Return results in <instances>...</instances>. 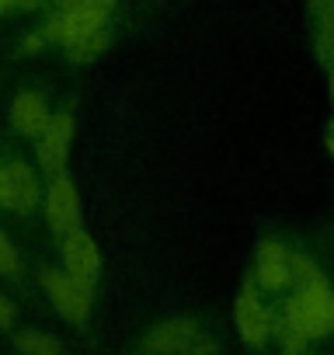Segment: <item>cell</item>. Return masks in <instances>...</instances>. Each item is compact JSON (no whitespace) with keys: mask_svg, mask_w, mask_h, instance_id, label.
<instances>
[{"mask_svg":"<svg viewBox=\"0 0 334 355\" xmlns=\"http://www.w3.org/2000/svg\"><path fill=\"white\" fill-rule=\"evenodd\" d=\"M275 327H289V331L303 334L306 341L327 334L334 327V293H331L327 279L299 286V293L282 310V324H275Z\"/></svg>","mask_w":334,"mask_h":355,"instance_id":"1","label":"cell"},{"mask_svg":"<svg viewBox=\"0 0 334 355\" xmlns=\"http://www.w3.org/2000/svg\"><path fill=\"white\" fill-rule=\"evenodd\" d=\"M115 11V0H60V15H53L42 28L46 42L73 46L77 39L101 32Z\"/></svg>","mask_w":334,"mask_h":355,"instance_id":"2","label":"cell"},{"mask_svg":"<svg viewBox=\"0 0 334 355\" xmlns=\"http://www.w3.org/2000/svg\"><path fill=\"white\" fill-rule=\"evenodd\" d=\"M39 282L46 289V296L53 300V306L60 310L63 320L70 324H84L91 317V286L87 279H73L70 272H56V268H42L39 272Z\"/></svg>","mask_w":334,"mask_h":355,"instance_id":"3","label":"cell"},{"mask_svg":"<svg viewBox=\"0 0 334 355\" xmlns=\"http://www.w3.org/2000/svg\"><path fill=\"white\" fill-rule=\"evenodd\" d=\"M46 223L53 234H70L80 227V199L67 174H53L46 189Z\"/></svg>","mask_w":334,"mask_h":355,"instance_id":"4","label":"cell"},{"mask_svg":"<svg viewBox=\"0 0 334 355\" xmlns=\"http://www.w3.org/2000/svg\"><path fill=\"white\" fill-rule=\"evenodd\" d=\"M272 331H275V317L268 313V306H261L254 282H247L244 293H240V300H237V334H240L244 345L261 348Z\"/></svg>","mask_w":334,"mask_h":355,"instance_id":"5","label":"cell"},{"mask_svg":"<svg viewBox=\"0 0 334 355\" xmlns=\"http://www.w3.org/2000/svg\"><path fill=\"white\" fill-rule=\"evenodd\" d=\"M70 143H73V119L67 112L49 115V122L39 136V167H46L49 174H63Z\"/></svg>","mask_w":334,"mask_h":355,"instance_id":"6","label":"cell"},{"mask_svg":"<svg viewBox=\"0 0 334 355\" xmlns=\"http://www.w3.org/2000/svg\"><path fill=\"white\" fill-rule=\"evenodd\" d=\"M199 327L188 317H171V320H160L146 331L143 338V352L146 355H182L192 341H195Z\"/></svg>","mask_w":334,"mask_h":355,"instance_id":"7","label":"cell"},{"mask_svg":"<svg viewBox=\"0 0 334 355\" xmlns=\"http://www.w3.org/2000/svg\"><path fill=\"white\" fill-rule=\"evenodd\" d=\"M63 265H67V272L73 279H87V282L98 279V272H101V251H98L94 237L84 227L63 234Z\"/></svg>","mask_w":334,"mask_h":355,"instance_id":"8","label":"cell"},{"mask_svg":"<svg viewBox=\"0 0 334 355\" xmlns=\"http://www.w3.org/2000/svg\"><path fill=\"white\" fill-rule=\"evenodd\" d=\"M289 248L282 241H261L258 244V286L268 293H279L292 282V268H289Z\"/></svg>","mask_w":334,"mask_h":355,"instance_id":"9","label":"cell"},{"mask_svg":"<svg viewBox=\"0 0 334 355\" xmlns=\"http://www.w3.org/2000/svg\"><path fill=\"white\" fill-rule=\"evenodd\" d=\"M4 171H8V189H11V209L15 213H32L42 199L35 171L25 160H11V164H4Z\"/></svg>","mask_w":334,"mask_h":355,"instance_id":"10","label":"cell"},{"mask_svg":"<svg viewBox=\"0 0 334 355\" xmlns=\"http://www.w3.org/2000/svg\"><path fill=\"white\" fill-rule=\"evenodd\" d=\"M46 122H49V105H46V98L35 94V91H21V94L15 98V105H11V125H15L21 136H42Z\"/></svg>","mask_w":334,"mask_h":355,"instance_id":"11","label":"cell"},{"mask_svg":"<svg viewBox=\"0 0 334 355\" xmlns=\"http://www.w3.org/2000/svg\"><path fill=\"white\" fill-rule=\"evenodd\" d=\"M15 348L21 355H63V345L46 334V331H18L15 334Z\"/></svg>","mask_w":334,"mask_h":355,"instance_id":"12","label":"cell"},{"mask_svg":"<svg viewBox=\"0 0 334 355\" xmlns=\"http://www.w3.org/2000/svg\"><path fill=\"white\" fill-rule=\"evenodd\" d=\"M67 49H70V60H73V63H91V60H98V56L108 49V35H105V28H101V32H91V35L77 39V42L67 46Z\"/></svg>","mask_w":334,"mask_h":355,"instance_id":"13","label":"cell"},{"mask_svg":"<svg viewBox=\"0 0 334 355\" xmlns=\"http://www.w3.org/2000/svg\"><path fill=\"white\" fill-rule=\"evenodd\" d=\"M289 268H292V282L296 286H310V282H320L324 279V272L317 268V261L306 258V254H292L289 258Z\"/></svg>","mask_w":334,"mask_h":355,"instance_id":"14","label":"cell"},{"mask_svg":"<svg viewBox=\"0 0 334 355\" xmlns=\"http://www.w3.org/2000/svg\"><path fill=\"white\" fill-rule=\"evenodd\" d=\"M18 268H21V258H18L15 244L8 241V234L0 230V275H18Z\"/></svg>","mask_w":334,"mask_h":355,"instance_id":"15","label":"cell"},{"mask_svg":"<svg viewBox=\"0 0 334 355\" xmlns=\"http://www.w3.org/2000/svg\"><path fill=\"white\" fill-rule=\"evenodd\" d=\"M279 338H282V355H303V348H306L303 334H296L289 327H279Z\"/></svg>","mask_w":334,"mask_h":355,"instance_id":"16","label":"cell"},{"mask_svg":"<svg viewBox=\"0 0 334 355\" xmlns=\"http://www.w3.org/2000/svg\"><path fill=\"white\" fill-rule=\"evenodd\" d=\"M182 355H220V341L209 338V334H195V341H192Z\"/></svg>","mask_w":334,"mask_h":355,"instance_id":"17","label":"cell"},{"mask_svg":"<svg viewBox=\"0 0 334 355\" xmlns=\"http://www.w3.org/2000/svg\"><path fill=\"white\" fill-rule=\"evenodd\" d=\"M313 18H334V0H306Z\"/></svg>","mask_w":334,"mask_h":355,"instance_id":"18","label":"cell"},{"mask_svg":"<svg viewBox=\"0 0 334 355\" xmlns=\"http://www.w3.org/2000/svg\"><path fill=\"white\" fill-rule=\"evenodd\" d=\"M15 324V303L8 296H0V331H8Z\"/></svg>","mask_w":334,"mask_h":355,"instance_id":"19","label":"cell"},{"mask_svg":"<svg viewBox=\"0 0 334 355\" xmlns=\"http://www.w3.org/2000/svg\"><path fill=\"white\" fill-rule=\"evenodd\" d=\"M0 206L11 209V189H8V171L0 167Z\"/></svg>","mask_w":334,"mask_h":355,"instance_id":"20","label":"cell"},{"mask_svg":"<svg viewBox=\"0 0 334 355\" xmlns=\"http://www.w3.org/2000/svg\"><path fill=\"white\" fill-rule=\"evenodd\" d=\"M42 46H46V39H42V32H39V35H28V39L21 42V53H39Z\"/></svg>","mask_w":334,"mask_h":355,"instance_id":"21","label":"cell"},{"mask_svg":"<svg viewBox=\"0 0 334 355\" xmlns=\"http://www.w3.org/2000/svg\"><path fill=\"white\" fill-rule=\"evenodd\" d=\"M15 8H25V11H32V8H39V0H15Z\"/></svg>","mask_w":334,"mask_h":355,"instance_id":"22","label":"cell"},{"mask_svg":"<svg viewBox=\"0 0 334 355\" xmlns=\"http://www.w3.org/2000/svg\"><path fill=\"white\" fill-rule=\"evenodd\" d=\"M327 91H331V101H334V67L327 70Z\"/></svg>","mask_w":334,"mask_h":355,"instance_id":"23","label":"cell"},{"mask_svg":"<svg viewBox=\"0 0 334 355\" xmlns=\"http://www.w3.org/2000/svg\"><path fill=\"white\" fill-rule=\"evenodd\" d=\"M327 153L334 157V132H327Z\"/></svg>","mask_w":334,"mask_h":355,"instance_id":"24","label":"cell"},{"mask_svg":"<svg viewBox=\"0 0 334 355\" xmlns=\"http://www.w3.org/2000/svg\"><path fill=\"white\" fill-rule=\"evenodd\" d=\"M327 132H334V122H331V129H327Z\"/></svg>","mask_w":334,"mask_h":355,"instance_id":"25","label":"cell"}]
</instances>
